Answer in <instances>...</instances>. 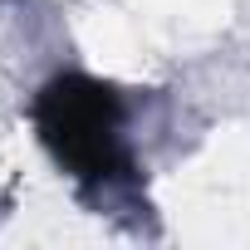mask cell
Segmentation results:
<instances>
[{
  "mask_svg": "<svg viewBox=\"0 0 250 250\" xmlns=\"http://www.w3.org/2000/svg\"><path fill=\"white\" fill-rule=\"evenodd\" d=\"M40 133L54 147V157L88 182H103L123 167L118 147V98L113 88L93 79H54L40 93Z\"/></svg>",
  "mask_w": 250,
  "mask_h": 250,
  "instance_id": "obj_1",
  "label": "cell"
}]
</instances>
